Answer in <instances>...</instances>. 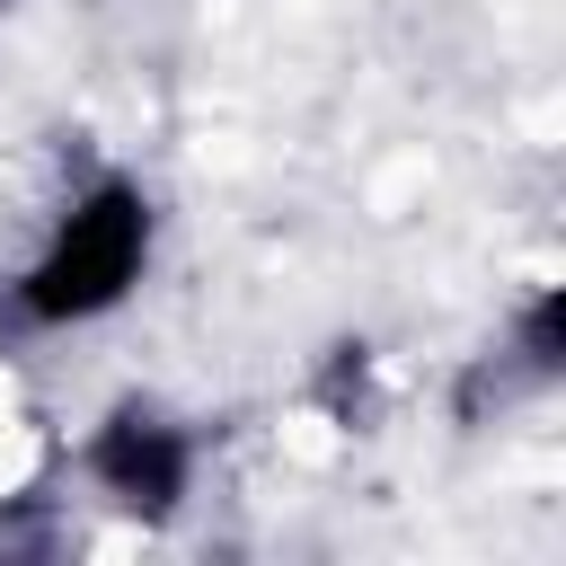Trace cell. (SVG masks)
Instances as JSON below:
<instances>
[{"label": "cell", "instance_id": "cell-1", "mask_svg": "<svg viewBox=\"0 0 566 566\" xmlns=\"http://www.w3.org/2000/svg\"><path fill=\"white\" fill-rule=\"evenodd\" d=\"M142 248H150V203L133 186H97L88 203H71V221L35 256L27 310L35 318H97V310H115L124 283L142 274Z\"/></svg>", "mask_w": 566, "mask_h": 566}, {"label": "cell", "instance_id": "cell-3", "mask_svg": "<svg viewBox=\"0 0 566 566\" xmlns=\"http://www.w3.org/2000/svg\"><path fill=\"white\" fill-rule=\"evenodd\" d=\"M522 345H531V363H539V371H557V363H566V292H539V301H531Z\"/></svg>", "mask_w": 566, "mask_h": 566}, {"label": "cell", "instance_id": "cell-2", "mask_svg": "<svg viewBox=\"0 0 566 566\" xmlns=\"http://www.w3.org/2000/svg\"><path fill=\"white\" fill-rule=\"evenodd\" d=\"M88 469H97L106 495H124L142 513H168L186 495V433L159 424L150 407H115L97 424V442H88Z\"/></svg>", "mask_w": 566, "mask_h": 566}]
</instances>
